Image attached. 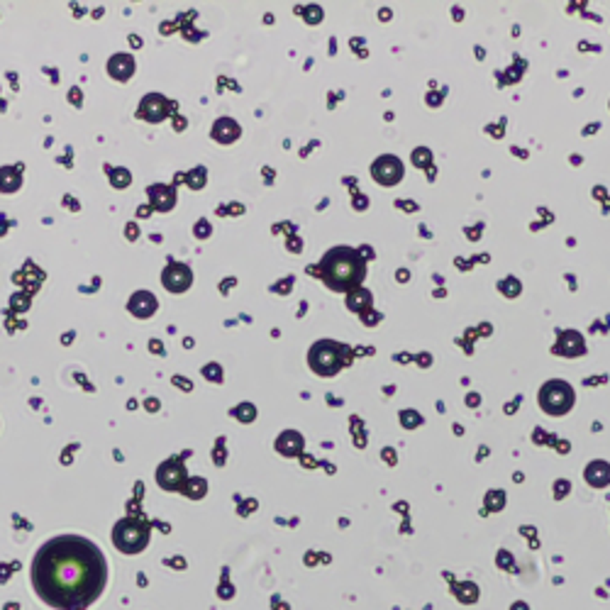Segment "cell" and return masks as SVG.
<instances>
[{
  "label": "cell",
  "mask_w": 610,
  "mask_h": 610,
  "mask_svg": "<svg viewBox=\"0 0 610 610\" xmlns=\"http://www.w3.org/2000/svg\"><path fill=\"white\" fill-rule=\"evenodd\" d=\"M32 584L39 598L52 608L83 610L103 593L105 559L83 537H54L34 557Z\"/></svg>",
  "instance_id": "1"
},
{
  "label": "cell",
  "mask_w": 610,
  "mask_h": 610,
  "mask_svg": "<svg viewBox=\"0 0 610 610\" xmlns=\"http://www.w3.org/2000/svg\"><path fill=\"white\" fill-rule=\"evenodd\" d=\"M401 173H403V164L393 156H383L374 164V178L386 186H391V183L401 181Z\"/></svg>",
  "instance_id": "6"
},
{
  "label": "cell",
  "mask_w": 610,
  "mask_h": 610,
  "mask_svg": "<svg viewBox=\"0 0 610 610\" xmlns=\"http://www.w3.org/2000/svg\"><path fill=\"white\" fill-rule=\"evenodd\" d=\"M140 113L145 115L147 120H154V123H156V120L166 118V113H169V103H166L164 98H159V96H149L145 103H142Z\"/></svg>",
  "instance_id": "8"
},
{
  "label": "cell",
  "mask_w": 610,
  "mask_h": 610,
  "mask_svg": "<svg viewBox=\"0 0 610 610\" xmlns=\"http://www.w3.org/2000/svg\"><path fill=\"white\" fill-rule=\"evenodd\" d=\"M113 540L120 549L132 554V551H140L142 547L147 545V540H149V527H147L145 523H140V520H123V523L115 527Z\"/></svg>",
  "instance_id": "3"
},
{
  "label": "cell",
  "mask_w": 610,
  "mask_h": 610,
  "mask_svg": "<svg viewBox=\"0 0 610 610\" xmlns=\"http://www.w3.org/2000/svg\"><path fill=\"white\" fill-rule=\"evenodd\" d=\"M164 284H166V288H171L173 293H178V291H183L188 284H191V273H188L186 266L171 264L169 271L164 273Z\"/></svg>",
  "instance_id": "7"
},
{
  "label": "cell",
  "mask_w": 610,
  "mask_h": 610,
  "mask_svg": "<svg viewBox=\"0 0 610 610\" xmlns=\"http://www.w3.org/2000/svg\"><path fill=\"white\" fill-rule=\"evenodd\" d=\"M364 259L359 257L354 249H347V246L332 249L320 264L322 279L332 291H349L359 286L364 279Z\"/></svg>",
  "instance_id": "2"
},
{
  "label": "cell",
  "mask_w": 610,
  "mask_h": 610,
  "mask_svg": "<svg viewBox=\"0 0 610 610\" xmlns=\"http://www.w3.org/2000/svg\"><path fill=\"white\" fill-rule=\"evenodd\" d=\"M571 403L574 393L569 388V383H564V381H549L540 391V406L547 412H551V415H564L571 408Z\"/></svg>",
  "instance_id": "4"
},
{
  "label": "cell",
  "mask_w": 610,
  "mask_h": 610,
  "mask_svg": "<svg viewBox=\"0 0 610 610\" xmlns=\"http://www.w3.org/2000/svg\"><path fill=\"white\" fill-rule=\"evenodd\" d=\"M586 478H589L591 483H593V486H603L605 481H608L610 478V469L605 464H593V466H589V471H586Z\"/></svg>",
  "instance_id": "9"
},
{
  "label": "cell",
  "mask_w": 610,
  "mask_h": 610,
  "mask_svg": "<svg viewBox=\"0 0 610 610\" xmlns=\"http://www.w3.org/2000/svg\"><path fill=\"white\" fill-rule=\"evenodd\" d=\"M311 364L320 374H335L342 364V347L332 342H320L313 347L311 352Z\"/></svg>",
  "instance_id": "5"
}]
</instances>
